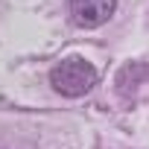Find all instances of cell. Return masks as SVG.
<instances>
[{"mask_svg": "<svg viewBox=\"0 0 149 149\" xmlns=\"http://www.w3.org/2000/svg\"><path fill=\"white\" fill-rule=\"evenodd\" d=\"M50 85L61 97H85L97 85V67L88 58H82V56L61 58L50 70Z\"/></svg>", "mask_w": 149, "mask_h": 149, "instance_id": "1", "label": "cell"}, {"mask_svg": "<svg viewBox=\"0 0 149 149\" xmlns=\"http://www.w3.org/2000/svg\"><path fill=\"white\" fill-rule=\"evenodd\" d=\"M117 9V0H70V15L73 24H79L85 29L102 26Z\"/></svg>", "mask_w": 149, "mask_h": 149, "instance_id": "2", "label": "cell"}]
</instances>
